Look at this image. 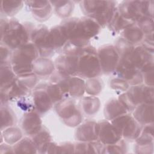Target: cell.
<instances>
[{
    "mask_svg": "<svg viewBox=\"0 0 154 154\" xmlns=\"http://www.w3.org/2000/svg\"><path fill=\"white\" fill-rule=\"evenodd\" d=\"M143 81L146 85L153 87V64L149 65L141 70Z\"/></svg>",
    "mask_w": 154,
    "mask_h": 154,
    "instance_id": "obj_44",
    "label": "cell"
},
{
    "mask_svg": "<svg viewBox=\"0 0 154 154\" xmlns=\"http://www.w3.org/2000/svg\"><path fill=\"white\" fill-rule=\"evenodd\" d=\"M38 56V51L31 42L14 50L10 64L16 75L33 72V63Z\"/></svg>",
    "mask_w": 154,
    "mask_h": 154,
    "instance_id": "obj_3",
    "label": "cell"
},
{
    "mask_svg": "<svg viewBox=\"0 0 154 154\" xmlns=\"http://www.w3.org/2000/svg\"><path fill=\"white\" fill-rule=\"evenodd\" d=\"M16 74L14 73L10 63L1 64L0 82L1 91H7L15 82Z\"/></svg>",
    "mask_w": 154,
    "mask_h": 154,
    "instance_id": "obj_22",
    "label": "cell"
},
{
    "mask_svg": "<svg viewBox=\"0 0 154 154\" xmlns=\"http://www.w3.org/2000/svg\"><path fill=\"white\" fill-rule=\"evenodd\" d=\"M137 25L141 29L144 35L153 33V18L143 16L137 21Z\"/></svg>",
    "mask_w": 154,
    "mask_h": 154,
    "instance_id": "obj_41",
    "label": "cell"
},
{
    "mask_svg": "<svg viewBox=\"0 0 154 154\" xmlns=\"http://www.w3.org/2000/svg\"><path fill=\"white\" fill-rule=\"evenodd\" d=\"M126 145L122 138L118 142L109 145H105V152L109 153H123L126 152Z\"/></svg>",
    "mask_w": 154,
    "mask_h": 154,
    "instance_id": "obj_42",
    "label": "cell"
},
{
    "mask_svg": "<svg viewBox=\"0 0 154 154\" xmlns=\"http://www.w3.org/2000/svg\"><path fill=\"white\" fill-rule=\"evenodd\" d=\"M11 55L12 53L10 48L4 45H1V64L10 63Z\"/></svg>",
    "mask_w": 154,
    "mask_h": 154,
    "instance_id": "obj_45",
    "label": "cell"
},
{
    "mask_svg": "<svg viewBox=\"0 0 154 154\" xmlns=\"http://www.w3.org/2000/svg\"><path fill=\"white\" fill-rule=\"evenodd\" d=\"M61 25L66 29L69 43L78 47L89 45L90 38L87 36L80 18L65 19Z\"/></svg>",
    "mask_w": 154,
    "mask_h": 154,
    "instance_id": "obj_7",
    "label": "cell"
},
{
    "mask_svg": "<svg viewBox=\"0 0 154 154\" xmlns=\"http://www.w3.org/2000/svg\"><path fill=\"white\" fill-rule=\"evenodd\" d=\"M46 91L53 103H57L67 97L61 87L55 83L51 82L47 85Z\"/></svg>",
    "mask_w": 154,
    "mask_h": 154,
    "instance_id": "obj_38",
    "label": "cell"
},
{
    "mask_svg": "<svg viewBox=\"0 0 154 154\" xmlns=\"http://www.w3.org/2000/svg\"><path fill=\"white\" fill-rule=\"evenodd\" d=\"M42 126L40 114L35 109L25 113L21 121V127L25 134L32 136L36 134Z\"/></svg>",
    "mask_w": 154,
    "mask_h": 154,
    "instance_id": "obj_19",
    "label": "cell"
},
{
    "mask_svg": "<svg viewBox=\"0 0 154 154\" xmlns=\"http://www.w3.org/2000/svg\"><path fill=\"white\" fill-rule=\"evenodd\" d=\"M16 81L26 88L31 90L37 84V76L34 72L19 75H17Z\"/></svg>",
    "mask_w": 154,
    "mask_h": 154,
    "instance_id": "obj_40",
    "label": "cell"
},
{
    "mask_svg": "<svg viewBox=\"0 0 154 154\" xmlns=\"http://www.w3.org/2000/svg\"><path fill=\"white\" fill-rule=\"evenodd\" d=\"M98 123V140L104 145L114 144L122 138L109 120H102Z\"/></svg>",
    "mask_w": 154,
    "mask_h": 154,
    "instance_id": "obj_13",
    "label": "cell"
},
{
    "mask_svg": "<svg viewBox=\"0 0 154 154\" xmlns=\"http://www.w3.org/2000/svg\"><path fill=\"white\" fill-rule=\"evenodd\" d=\"M140 71L146 66L153 64V52L150 51L143 45L134 48L129 56L126 58Z\"/></svg>",
    "mask_w": 154,
    "mask_h": 154,
    "instance_id": "obj_12",
    "label": "cell"
},
{
    "mask_svg": "<svg viewBox=\"0 0 154 154\" xmlns=\"http://www.w3.org/2000/svg\"><path fill=\"white\" fill-rule=\"evenodd\" d=\"M112 73L116 77L127 81L130 85H140L143 82L141 71L135 67L127 59L120 58Z\"/></svg>",
    "mask_w": 154,
    "mask_h": 154,
    "instance_id": "obj_11",
    "label": "cell"
},
{
    "mask_svg": "<svg viewBox=\"0 0 154 154\" xmlns=\"http://www.w3.org/2000/svg\"><path fill=\"white\" fill-rule=\"evenodd\" d=\"M122 138L136 140L141 132V125L128 113L122 115L111 121Z\"/></svg>",
    "mask_w": 154,
    "mask_h": 154,
    "instance_id": "obj_8",
    "label": "cell"
},
{
    "mask_svg": "<svg viewBox=\"0 0 154 154\" xmlns=\"http://www.w3.org/2000/svg\"><path fill=\"white\" fill-rule=\"evenodd\" d=\"M143 5L144 16L153 18V1H143Z\"/></svg>",
    "mask_w": 154,
    "mask_h": 154,
    "instance_id": "obj_47",
    "label": "cell"
},
{
    "mask_svg": "<svg viewBox=\"0 0 154 154\" xmlns=\"http://www.w3.org/2000/svg\"><path fill=\"white\" fill-rule=\"evenodd\" d=\"M29 91V90L28 88L22 85L16 80L15 82L8 90L4 91L7 93L8 100L13 101L19 100L21 98L26 96Z\"/></svg>",
    "mask_w": 154,
    "mask_h": 154,
    "instance_id": "obj_34",
    "label": "cell"
},
{
    "mask_svg": "<svg viewBox=\"0 0 154 154\" xmlns=\"http://www.w3.org/2000/svg\"><path fill=\"white\" fill-rule=\"evenodd\" d=\"M135 23V22L125 17L119 11L117 7L116 10L109 23L108 28L114 34H118L122 32L127 27Z\"/></svg>",
    "mask_w": 154,
    "mask_h": 154,
    "instance_id": "obj_26",
    "label": "cell"
},
{
    "mask_svg": "<svg viewBox=\"0 0 154 154\" xmlns=\"http://www.w3.org/2000/svg\"><path fill=\"white\" fill-rule=\"evenodd\" d=\"M1 153H14L13 146L8 144L7 143L1 144L0 148Z\"/></svg>",
    "mask_w": 154,
    "mask_h": 154,
    "instance_id": "obj_49",
    "label": "cell"
},
{
    "mask_svg": "<svg viewBox=\"0 0 154 154\" xmlns=\"http://www.w3.org/2000/svg\"><path fill=\"white\" fill-rule=\"evenodd\" d=\"M102 73L97 51L93 46L89 45L86 51L79 57L77 76L90 79L99 77Z\"/></svg>",
    "mask_w": 154,
    "mask_h": 154,
    "instance_id": "obj_5",
    "label": "cell"
},
{
    "mask_svg": "<svg viewBox=\"0 0 154 154\" xmlns=\"http://www.w3.org/2000/svg\"><path fill=\"white\" fill-rule=\"evenodd\" d=\"M109 86L114 90L125 92L129 89L131 85L125 80L115 76L110 81Z\"/></svg>",
    "mask_w": 154,
    "mask_h": 154,
    "instance_id": "obj_43",
    "label": "cell"
},
{
    "mask_svg": "<svg viewBox=\"0 0 154 154\" xmlns=\"http://www.w3.org/2000/svg\"><path fill=\"white\" fill-rule=\"evenodd\" d=\"M14 153H37V148L31 138L24 137L13 146Z\"/></svg>",
    "mask_w": 154,
    "mask_h": 154,
    "instance_id": "obj_31",
    "label": "cell"
},
{
    "mask_svg": "<svg viewBox=\"0 0 154 154\" xmlns=\"http://www.w3.org/2000/svg\"><path fill=\"white\" fill-rule=\"evenodd\" d=\"M85 90V82L78 76H70L69 79V96L72 97L82 96Z\"/></svg>",
    "mask_w": 154,
    "mask_h": 154,
    "instance_id": "obj_30",
    "label": "cell"
},
{
    "mask_svg": "<svg viewBox=\"0 0 154 154\" xmlns=\"http://www.w3.org/2000/svg\"><path fill=\"white\" fill-rule=\"evenodd\" d=\"M24 3L29 7L33 17L38 21H45L52 14L53 7L50 1H25Z\"/></svg>",
    "mask_w": 154,
    "mask_h": 154,
    "instance_id": "obj_18",
    "label": "cell"
},
{
    "mask_svg": "<svg viewBox=\"0 0 154 154\" xmlns=\"http://www.w3.org/2000/svg\"><path fill=\"white\" fill-rule=\"evenodd\" d=\"M135 152L138 153H153V134L141 131L140 135L135 140Z\"/></svg>",
    "mask_w": 154,
    "mask_h": 154,
    "instance_id": "obj_25",
    "label": "cell"
},
{
    "mask_svg": "<svg viewBox=\"0 0 154 154\" xmlns=\"http://www.w3.org/2000/svg\"><path fill=\"white\" fill-rule=\"evenodd\" d=\"M32 100L35 109L40 114L48 112L54 104L46 91L45 85H38L35 88L32 94Z\"/></svg>",
    "mask_w": 154,
    "mask_h": 154,
    "instance_id": "obj_16",
    "label": "cell"
},
{
    "mask_svg": "<svg viewBox=\"0 0 154 154\" xmlns=\"http://www.w3.org/2000/svg\"><path fill=\"white\" fill-rule=\"evenodd\" d=\"M132 116L141 125L153 123V104L147 103L139 104L133 110Z\"/></svg>",
    "mask_w": 154,
    "mask_h": 154,
    "instance_id": "obj_21",
    "label": "cell"
},
{
    "mask_svg": "<svg viewBox=\"0 0 154 154\" xmlns=\"http://www.w3.org/2000/svg\"><path fill=\"white\" fill-rule=\"evenodd\" d=\"M153 87L147 85H132L120 94L119 100L128 112L133 111L140 103H153Z\"/></svg>",
    "mask_w": 154,
    "mask_h": 154,
    "instance_id": "obj_4",
    "label": "cell"
},
{
    "mask_svg": "<svg viewBox=\"0 0 154 154\" xmlns=\"http://www.w3.org/2000/svg\"><path fill=\"white\" fill-rule=\"evenodd\" d=\"M54 64L56 69L59 72L70 76H77L78 57L64 54L56 58Z\"/></svg>",
    "mask_w": 154,
    "mask_h": 154,
    "instance_id": "obj_14",
    "label": "cell"
},
{
    "mask_svg": "<svg viewBox=\"0 0 154 154\" xmlns=\"http://www.w3.org/2000/svg\"><path fill=\"white\" fill-rule=\"evenodd\" d=\"M31 139L35 144L37 150L45 143L52 141L51 135L48 129L45 126H42L36 134L32 135Z\"/></svg>",
    "mask_w": 154,
    "mask_h": 154,
    "instance_id": "obj_39",
    "label": "cell"
},
{
    "mask_svg": "<svg viewBox=\"0 0 154 154\" xmlns=\"http://www.w3.org/2000/svg\"><path fill=\"white\" fill-rule=\"evenodd\" d=\"M49 29L43 25L33 26L30 40L37 48L40 57L48 58L54 55V50L51 47L48 38Z\"/></svg>",
    "mask_w": 154,
    "mask_h": 154,
    "instance_id": "obj_10",
    "label": "cell"
},
{
    "mask_svg": "<svg viewBox=\"0 0 154 154\" xmlns=\"http://www.w3.org/2000/svg\"><path fill=\"white\" fill-rule=\"evenodd\" d=\"M51 47L55 51L63 48L68 42V37L65 28L60 24L51 28L48 34Z\"/></svg>",
    "mask_w": 154,
    "mask_h": 154,
    "instance_id": "obj_20",
    "label": "cell"
},
{
    "mask_svg": "<svg viewBox=\"0 0 154 154\" xmlns=\"http://www.w3.org/2000/svg\"><path fill=\"white\" fill-rule=\"evenodd\" d=\"M1 131L4 129L13 126L16 123V117L13 110L6 105H1Z\"/></svg>",
    "mask_w": 154,
    "mask_h": 154,
    "instance_id": "obj_32",
    "label": "cell"
},
{
    "mask_svg": "<svg viewBox=\"0 0 154 154\" xmlns=\"http://www.w3.org/2000/svg\"><path fill=\"white\" fill-rule=\"evenodd\" d=\"M75 138L82 142H91L98 140V123L93 120H88L76 128Z\"/></svg>",
    "mask_w": 154,
    "mask_h": 154,
    "instance_id": "obj_17",
    "label": "cell"
},
{
    "mask_svg": "<svg viewBox=\"0 0 154 154\" xmlns=\"http://www.w3.org/2000/svg\"><path fill=\"white\" fill-rule=\"evenodd\" d=\"M55 64L48 58L40 57L33 63V72L38 76L46 77L55 71Z\"/></svg>",
    "mask_w": 154,
    "mask_h": 154,
    "instance_id": "obj_24",
    "label": "cell"
},
{
    "mask_svg": "<svg viewBox=\"0 0 154 154\" xmlns=\"http://www.w3.org/2000/svg\"><path fill=\"white\" fill-rule=\"evenodd\" d=\"M55 110L64 123L68 126H77L82 120V112L73 99L66 98L57 103Z\"/></svg>",
    "mask_w": 154,
    "mask_h": 154,
    "instance_id": "obj_6",
    "label": "cell"
},
{
    "mask_svg": "<svg viewBox=\"0 0 154 154\" xmlns=\"http://www.w3.org/2000/svg\"><path fill=\"white\" fill-rule=\"evenodd\" d=\"M1 137L5 143L13 146L22 138V132L19 128L11 126L2 131Z\"/></svg>",
    "mask_w": 154,
    "mask_h": 154,
    "instance_id": "obj_33",
    "label": "cell"
},
{
    "mask_svg": "<svg viewBox=\"0 0 154 154\" xmlns=\"http://www.w3.org/2000/svg\"><path fill=\"white\" fill-rule=\"evenodd\" d=\"M128 112L124 106L117 99H111L108 100L105 103L103 109L106 119L109 121Z\"/></svg>",
    "mask_w": 154,
    "mask_h": 154,
    "instance_id": "obj_23",
    "label": "cell"
},
{
    "mask_svg": "<svg viewBox=\"0 0 154 154\" xmlns=\"http://www.w3.org/2000/svg\"><path fill=\"white\" fill-rule=\"evenodd\" d=\"M114 47L120 58H126L132 52L135 46L121 37L116 41Z\"/></svg>",
    "mask_w": 154,
    "mask_h": 154,
    "instance_id": "obj_36",
    "label": "cell"
},
{
    "mask_svg": "<svg viewBox=\"0 0 154 154\" xmlns=\"http://www.w3.org/2000/svg\"><path fill=\"white\" fill-rule=\"evenodd\" d=\"M23 98V97H22ZM21 98L18 100V106L20 107L22 109L26 112L35 109L34 104L31 103L30 102H28V100L24 99V100H22L23 99Z\"/></svg>",
    "mask_w": 154,
    "mask_h": 154,
    "instance_id": "obj_48",
    "label": "cell"
},
{
    "mask_svg": "<svg viewBox=\"0 0 154 154\" xmlns=\"http://www.w3.org/2000/svg\"><path fill=\"white\" fill-rule=\"evenodd\" d=\"M23 3V1H2L1 5V13L8 16H13L20 10Z\"/></svg>",
    "mask_w": 154,
    "mask_h": 154,
    "instance_id": "obj_35",
    "label": "cell"
},
{
    "mask_svg": "<svg viewBox=\"0 0 154 154\" xmlns=\"http://www.w3.org/2000/svg\"><path fill=\"white\" fill-rule=\"evenodd\" d=\"M81 4L83 13L94 19L101 28L108 25L117 8L116 2L113 1H82Z\"/></svg>",
    "mask_w": 154,
    "mask_h": 154,
    "instance_id": "obj_2",
    "label": "cell"
},
{
    "mask_svg": "<svg viewBox=\"0 0 154 154\" xmlns=\"http://www.w3.org/2000/svg\"><path fill=\"white\" fill-rule=\"evenodd\" d=\"M122 37L135 46V45L141 43L143 40L144 34L139 26L134 23L122 31Z\"/></svg>",
    "mask_w": 154,
    "mask_h": 154,
    "instance_id": "obj_27",
    "label": "cell"
},
{
    "mask_svg": "<svg viewBox=\"0 0 154 154\" xmlns=\"http://www.w3.org/2000/svg\"><path fill=\"white\" fill-rule=\"evenodd\" d=\"M100 106L99 99L94 96L84 97L81 100V110L87 116L96 114Z\"/></svg>",
    "mask_w": 154,
    "mask_h": 154,
    "instance_id": "obj_28",
    "label": "cell"
},
{
    "mask_svg": "<svg viewBox=\"0 0 154 154\" xmlns=\"http://www.w3.org/2000/svg\"><path fill=\"white\" fill-rule=\"evenodd\" d=\"M117 9L125 17L135 23L144 16L143 1H122L117 7Z\"/></svg>",
    "mask_w": 154,
    "mask_h": 154,
    "instance_id": "obj_15",
    "label": "cell"
},
{
    "mask_svg": "<svg viewBox=\"0 0 154 154\" xmlns=\"http://www.w3.org/2000/svg\"><path fill=\"white\" fill-rule=\"evenodd\" d=\"M34 25L31 23H20L16 19L1 20V43L11 50H15L19 47L29 42L30 35Z\"/></svg>",
    "mask_w": 154,
    "mask_h": 154,
    "instance_id": "obj_1",
    "label": "cell"
},
{
    "mask_svg": "<svg viewBox=\"0 0 154 154\" xmlns=\"http://www.w3.org/2000/svg\"><path fill=\"white\" fill-rule=\"evenodd\" d=\"M103 86L102 80L98 77L87 79L85 82V91L89 96H96L101 93Z\"/></svg>",
    "mask_w": 154,
    "mask_h": 154,
    "instance_id": "obj_37",
    "label": "cell"
},
{
    "mask_svg": "<svg viewBox=\"0 0 154 154\" xmlns=\"http://www.w3.org/2000/svg\"><path fill=\"white\" fill-rule=\"evenodd\" d=\"M75 151V146L73 144L66 142L60 144V145H57V153H74Z\"/></svg>",
    "mask_w": 154,
    "mask_h": 154,
    "instance_id": "obj_46",
    "label": "cell"
},
{
    "mask_svg": "<svg viewBox=\"0 0 154 154\" xmlns=\"http://www.w3.org/2000/svg\"><path fill=\"white\" fill-rule=\"evenodd\" d=\"M97 55L102 72L104 74L112 73L120 59L114 46L105 45L99 47Z\"/></svg>",
    "mask_w": 154,
    "mask_h": 154,
    "instance_id": "obj_9",
    "label": "cell"
},
{
    "mask_svg": "<svg viewBox=\"0 0 154 154\" xmlns=\"http://www.w3.org/2000/svg\"><path fill=\"white\" fill-rule=\"evenodd\" d=\"M56 14L61 18L67 19L73 12L74 4L70 1H50Z\"/></svg>",
    "mask_w": 154,
    "mask_h": 154,
    "instance_id": "obj_29",
    "label": "cell"
}]
</instances>
